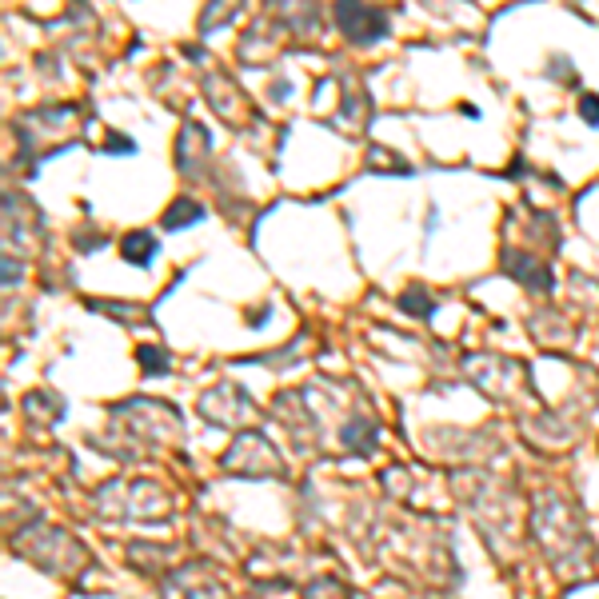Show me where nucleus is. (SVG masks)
Wrapping results in <instances>:
<instances>
[{
  "instance_id": "5",
  "label": "nucleus",
  "mask_w": 599,
  "mask_h": 599,
  "mask_svg": "<svg viewBox=\"0 0 599 599\" xmlns=\"http://www.w3.org/2000/svg\"><path fill=\"white\" fill-rule=\"evenodd\" d=\"M579 108H583V120H588V124H599V100H595V96H583Z\"/></svg>"
},
{
  "instance_id": "1",
  "label": "nucleus",
  "mask_w": 599,
  "mask_h": 599,
  "mask_svg": "<svg viewBox=\"0 0 599 599\" xmlns=\"http://www.w3.org/2000/svg\"><path fill=\"white\" fill-rule=\"evenodd\" d=\"M156 256V240L148 232H132L124 240V260H132V264H148Z\"/></svg>"
},
{
  "instance_id": "2",
  "label": "nucleus",
  "mask_w": 599,
  "mask_h": 599,
  "mask_svg": "<svg viewBox=\"0 0 599 599\" xmlns=\"http://www.w3.org/2000/svg\"><path fill=\"white\" fill-rule=\"evenodd\" d=\"M200 220H204V212H200V204H192V200H176L168 208V216H164L168 228H188V224H200Z\"/></svg>"
},
{
  "instance_id": "3",
  "label": "nucleus",
  "mask_w": 599,
  "mask_h": 599,
  "mask_svg": "<svg viewBox=\"0 0 599 599\" xmlns=\"http://www.w3.org/2000/svg\"><path fill=\"white\" fill-rule=\"evenodd\" d=\"M140 364L148 368V376H164V372H168V360H164V352H156V348H140Z\"/></svg>"
},
{
  "instance_id": "4",
  "label": "nucleus",
  "mask_w": 599,
  "mask_h": 599,
  "mask_svg": "<svg viewBox=\"0 0 599 599\" xmlns=\"http://www.w3.org/2000/svg\"><path fill=\"white\" fill-rule=\"evenodd\" d=\"M404 308H407V312H412V316H424V312H427V308H432V304H427V300H424V296H420V292H412V296H404Z\"/></svg>"
}]
</instances>
